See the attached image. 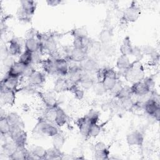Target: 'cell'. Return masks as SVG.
<instances>
[{
    "mask_svg": "<svg viewBox=\"0 0 160 160\" xmlns=\"http://www.w3.org/2000/svg\"><path fill=\"white\" fill-rule=\"evenodd\" d=\"M84 117L91 124L98 122L99 120L100 114L98 111L91 109V110H89V112L86 115H84Z\"/></svg>",
    "mask_w": 160,
    "mask_h": 160,
    "instance_id": "obj_38",
    "label": "cell"
},
{
    "mask_svg": "<svg viewBox=\"0 0 160 160\" xmlns=\"http://www.w3.org/2000/svg\"><path fill=\"white\" fill-rule=\"evenodd\" d=\"M25 50L29 51L31 52H34L39 49H41V44L37 38H27L24 42Z\"/></svg>",
    "mask_w": 160,
    "mask_h": 160,
    "instance_id": "obj_18",
    "label": "cell"
},
{
    "mask_svg": "<svg viewBox=\"0 0 160 160\" xmlns=\"http://www.w3.org/2000/svg\"><path fill=\"white\" fill-rule=\"evenodd\" d=\"M16 91L1 86V100L6 105L13 106L16 100Z\"/></svg>",
    "mask_w": 160,
    "mask_h": 160,
    "instance_id": "obj_8",
    "label": "cell"
},
{
    "mask_svg": "<svg viewBox=\"0 0 160 160\" xmlns=\"http://www.w3.org/2000/svg\"><path fill=\"white\" fill-rule=\"evenodd\" d=\"M122 88V84H121L119 81H118L117 82H116V84L115 86H114V88H113L110 91H111V92L114 94V95L115 96V94H116V93H118V91H119Z\"/></svg>",
    "mask_w": 160,
    "mask_h": 160,
    "instance_id": "obj_49",
    "label": "cell"
},
{
    "mask_svg": "<svg viewBox=\"0 0 160 160\" xmlns=\"http://www.w3.org/2000/svg\"><path fill=\"white\" fill-rule=\"evenodd\" d=\"M131 55H132L134 57L136 58V60H141V58H142L143 54L141 51V48L138 47V46H133L132 47V52H131Z\"/></svg>",
    "mask_w": 160,
    "mask_h": 160,
    "instance_id": "obj_45",
    "label": "cell"
},
{
    "mask_svg": "<svg viewBox=\"0 0 160 160\" xmlns=\"http://www.w3.org/2000/svg\"><path fill=\"white\" fill-rule=\"evenodd\" d=\"M88 51L85 49L72 48L70 53L66 59L79 63L88 56Z\"/></svg>",
    "mask_w": 160,
    "mask_h": 160,
    "instance_id": "obj_11",
    "label": "cell"
},
{
    "mask_svg": "<svg viewBox=\"0 0 160 160\" xmlns=\"http://www.w3.org/2000/svg\"><path fill=\"white\" fill-rule=\"evenodd\" d=\"M132 94L131 92L130 87L129 86H122V88L118 91V93L115 94V98L118 100H123L126 98H131Z\"/></svg>",
    "mask_w": 160,
    "mask_h": 160,
    "instance_id": "obj_34",
    "label": "cell"
},
{
    "mask_svg": "<svg viewBox=\"0 0 160 160\" xmlns=\"http://www.w3.org/2000/svg\"><path fill=\"white\" fill-rule=\"evenodd\" d=\"M70 83L68 79L64 77H59L54 82V90L56 92H61L65 91H68Z\"/></svg>",
    "mask_w": 160,
    "mask_h": 160,
    "instance_id": "obj_19",
    "label": "cell"
},
{
    "mask_svg": "<svg viewBox=\"0 0 160 160\" xmlns=\"http://www.w3.org/2000/svg\"><path fill=\"white\" fill-rule=\"evenodd\" d=\"M102 130V126L98 123L91 124L88 131V138H96L101 132Z\"/></svg>",
    "mask_w": 160,
    "mask_h": 160,
    "instance_id": "obj_39",
    "label": "cell"
},
{
    "mask_svg": "<svg viewBox=\"0 0 160 160\" xmlns=\"http://www.w3.org/2000/svg\"><path fill=\"white\" fill-rule=\"evenodd\" d=\"M29 84L34 86L42 85L46 81V77L44 73L39 71L34 70L33 72L28 78Z\"/></svg>",
    "mask_w": 160,
    "mask_h": 160,
    "instance_id": "obj_16",
    "label": "cell"
},
{
    "mask_svg": "<svg viewBox=\"0 0 160 160\" xmlns=\"http://www.w3.org/2000/svg\"><path fill=\"white\" fill-rule=\"evenodd\" d=\"M17 16L18 18L19 21H24V22H27V21H29V20H31V17L29 16L26 12L25 11L22 9V8L20 6L17 11Z\"/></svg>",
    "mask_w": 160,
    "mask_h": 160,
    "instance_id": "obj_44",
    "label": "cell"
},
{
    "mask_svg": "<svg viewBox=\"0 0 160 160\" xmlns=\"http://www.w3.org/2000/svg\"><path fill=\"white\" fill-rule=\"evenodd\" d=\"M141 13V10L138 4L136 2L132 1L131 4L125 9L122 16L129 22H134L136 21Z\"/></svg>",
    "mask_w": 160,
    "mask_h": 160,
    "instance_id": "obj_3",
    "label": "cell"
},
{
    "mask_svg": "<svg viewBox=\"0 0 160 160\" xmlns=\"http://www.w3.org/2000/svg\"><path fill=\"white\" fill-rule=\"evenodd\" d=\"M131 62L128 56L121 54L117 59L116 67L121 71H125L129 68Z\"/></svg>",
    "mask_w": 160,
    "mask_h": 160,
    "instance_id": "obj_26",
    "label": "cell"
},
{
    "mask_svg": "<svg viewBox=\"0 0 160 160\" xmlns=\"http://www.w3.org/2000/svg\"><path fill=\"white\" fill-rule=\"evenodd\" d=\"M77 126L80 133L84 137L88 138V131L91 126V123L87 120L84 116L77 120Z\"/></svg>",
    "mask_w": 160,
    "mask_h": 160,
    "instance_id": "obj_21",
    "label": "cell"
},
{
    "mask_svg": "<svg viewBox=\"0 0 160 160\" xmlns=\"http://www.w3.org/2000/svg\"><path fill=\"white\" fill-rule=\"evenodd\" d=\"M122 109L126 111H131L134 108V101L132 99L131 97L124 99L123 100H119Z\"/></svg>",
    "mask_w": 160,
    "mask_h": 160,
    "instance_id": "obj_42",
    "label": "cell"
},
{
    "mask_svg": "<svg viewBox=\"0 0 160 160\" xmlns=\"http://www.w3.org/2000/svg\"><path fill=\"white\" fill-rule=\"evenodd\" d=\"M92 89H93L94 93L98 96H102L108 91L104 88L102 82L100 81L94 82Z\"/></svg>",
    "mask_w": 160,
    "mask_h": 160,
    "instance_id": "obj_41",
    "label": "cell"
},
{
    "mask_svg": "<svg viewBox=\"0 0 160 160\" xmlns=\"http://www.w3.org/2000/svg\"><path fill=\"white\" fill-rule=\"evenodd\" d=\"M34 131H35L36 132L41 133L51 138L59 132V129L55 124L47 121L43 118H40V119L38 121L34 129Z\"/></svg>",
    "mask_w": 160,
    "mask_h": 160,
    "instance_id": "obj_2",
    "label": "cell"
},
{
    "mask_svg": "<svg viewBox=\"0 0 160 160\" xmlns=\"http://www.w3.org/2000/svg\"><path fill=\"white\" fill-rule=\"evenodd\" d=\"M8 121L11 125L12 126H24V124L19 117V116L16 112H11L8 115L6 116Z\"/></svg>",
    "mask_w": 160,
    "mask_h": 160,
    "instance_id": "obj_35",
    "label": "cell"
},
{
    "mask_svg": "<svg viewBox=\"0 0 160 160\" xmlns=\"http://www.w3.org/2000/svg\"><path fill=\"white\" fill-rule=\"evenodd\" d=\"M19 82V78L6 75L1 80V86L11 90H17Z\"/></svg>",
    "mask_w": 160,
    "mask_h": 160,
    "instance_id": "obj_17",
    "label": "cell"
},
{
    "mask_svg": "<svg viewBox=\"0 0 160 160\" xmlns=\"http://www.w3.org/2000/svg\"><path fill=\"white\" fill-rule=\"evenodd\" d=\"M85 73L81 78L79 84H80L79 86H81V88L84 90H89L92 88L94 81L92 78L88 76L87 74H85Z\"/></svg>",
    "mask_w": 160,
    "mask_h": 160,
    "instance_id": "obj_32",
    "label": "cell"
},
{
    "mask_svg": "<svg viewBox=\"0 0 160 160\" xmlns=\"http://www.w3.org/2000/svg\"><path fill=\"white\" fill-rule=\"evenodd\" d=\"M65 142V138L63 135L60 132L52 137V145L53 147L57 149L61 150L63 147Z\"/></svg>",
    "mask_w": 160,
    "mask_h": 160,
    "instance_id": "obj_37",
    "label": "cell"
},
{
    "mask_svg": "<svg viewBox=\"0 0 160 160\" xmlns=\"http://www.w3.org/2000/svg\"><path fill=\"white\" fill-rule=\"evenodd\" d=\"M124 72L126 80L132 83L142 81L144 78V72L142 66L138 60L131 62L129 68L124 71Z\"/></svg>",
    "mask_w": 160,
    "mask_h": 160,
    "instance_id": "obj_1",
    "label": "cell"
},
{
    "mask_svg": "<svg viewBox=\"0 0 160 160\" xmlns=\"http://www.w3.org/2000/svg\"><path fill=\"white\" fill-rule=\"evenodd\" d=\"M17 148H18V146L11 140V141L6 142L3 144V146H2V151H3L4 154L7 157H8V158H9L10 156L12 154V153L17 149Z\"/></svg>",
    "mask_w": 160,
    "mask_h": 160,
    "instance_id": "obj_33",
    "label": "cell"
},
{
    "mask_svg": "<svg viewBox=\"0 0 160 160\" xmlns=\"http://www.w3.org/2000/svg\"><path fill=\"white\" fill-rule=\"evenodd\" d=\"M19 61L26 66L31 64L32 61V52L27 50H24L19 56Z\"/></svg>",
    "mask_w": 160,
    "mask_h": 160,
    "instance_id": "obj_36",
    "label": "cell"
},
{
    "mask_svg": "<svg viewBox=\"0 0 160 160\" xmlns=\"http://www.w3.org/2000/svg\"><path fill=\"white\" fill-rule=\"evenodd\" d=\"M22 43L18 38H12L9 41L8 52L10 56H20L22 53Z\"/></svg>",
    "mask_w": 160,
    "mask_h": 160,
    "instance_id": "obj_12",
    "label": "cell"
},
{
    "mask_svg": "<svg viewBox=\"0 0 160 160\" xmlns=\"http://www.w3.org/2000/svg\"><path fill=\"white\" fill-rule=\"evenodd\" d=\"M78 84H70L68 91H70L78 100H81L84 96V90L78 85Z\"/></svg>",
    "mask_w": 160,
    "mask_h": 160,
    "instance_id": "obj_31",
    "label": "cell"
},
{
    "mask_svg": "<svg viewBox=\"0 0 160 160\" xmlns=\"http://www.w3.org/2000/svg\"><path fill=\"white\" fill-rule=\"evenodd\" d=\"M34 70H35V69H34V68L32 64H29V65L26 66L22 77L26 78L28 79V78L30 76V75L33 72V71H34Z\"/></svg>",
    "mask_w": 160,
    "mask_h": 160,
    "instance_id": "obj_46",
    "label": "cell"
},
{
    "mask_svg": "<svg viewBox=\"0 0 160 160\" xmlns=\"http://www.w3.org/2000/svg\"><path fill=\"white\" fill-rule=\"evenodd\" d=\"M36 159H47V150L43 147L38 145H36L32 147L29 151Z\"/></svg>",
    "mask_w": 160,
    "mask_h": 160,
    "instance_id": "obj_27",
    "label": "cell"
},
{
    "mask_svg": "<svg viewBox=\"0 0 160 160\" xmlns=\"http://www.w3.org/2000/svg\"><path fill=\"white\" fill-rule=\"evenodd\" d=\"M143 108L146 114L152 117L155 112L160 108V104L151 99L144 104Z\"/></svg>",
    "mask_w": 160,
    "mask_h": 160,
    "instance_id": "obj_23",
    "label": "cell"
},
{
    "mask_svg": "<svg viewBox=\"0 0 160 160\" xmlns=\"http://www.w3.org/2000/svg\"><path fill=\"white\" fill-rule=\"evenodd\" d=\"M106 68H99L96 71V76L98 79V81L101 82L104 77L105 75V72H106Z\"/></svg>",
    "mask_w": 160,
    "mask_h": 160,
    "instance_id": "obj_48",
    "label": "cell"
},
{
    "mask_svg": "<svg viewBox=\"0 0 160 160\" xmlns=\"http://www.w3.org/2000/svg\"><path fill=\"white\" fill-rule=\"evenodd\" d=\"M57 106L51 107V108H46L44 112H43V118L47 121L55 124V119L56 117L57 113Z\"/></svg>",
    "mask_w": 160,
    "mask_h": 160,
    "instance_id": "obj_25",
    "label": "cell"
},
{
    "mask_svg": "<svg viewBox=\"0 0 160 160\" xmlns=\"http://www.w3.org/2000/svg\"><path fill=\"white\" fill-rule=\"evenodd\" d=\"M80 68L86 73L96 72L98 69V63L92 58L87 56L81 62H79Z\"/></svg>",
    "mask_w": 160,
    "mask_h": 160,
    "instance_id": "obj_5",
    "label": "cell"
},
{
    "mask_svg": "<svg viewBox=\"0 0 160 160\" xmlns=\"http://www.w3.org/2000/svg\"><path fill=\"white\" fill-rule=\"evenodd\" d=\"M63 154L61 150L57 149L52 147L47 150V159H62Z\"/></svg>",
    "mask_w": 160,
    "mask_h": 160,
    "instance_id": "obj_40",
    "label": "cell"
},
{
    "mask_svg": "<svg viewBox=\"0 0 160 160\" xmlns=\"http://www.w3.org/2000/svg\"><path fill=\"white\" fill-rule=\"evenodd\" d=\"M132 45L131 44V39L129 36H126L124 38L121 46H120V52L122 55L129 56L131 55L132 50Z\"/></svg>",
    "mask_w": 160,
    "mask_h": 160,
    "instance_id": "obj_24",
    "label": "cell"
},
{
    "mask_svg": "<svg viewBox=\"0 0 160 160\" xmlns=\"http://www.w3.org/2000/svg\"><path fill=\"white\" fill-rule=\"evenodd\" d=\"M54 59V58H53ZM57 74L62 77L68 76L69 71V64L68 60L64 58H58L54 59Z\"/></svg>",
    "mask_w": 160,
    "mask_h": 160,
    "instance_id": "obj_13",
    "label": "cell"
},
{
    "mask_svg": "<svg viewBox=\"0 0 160 160\" xmlns=\"http://www.w3.org/2000/svg\"><path fill=\"white\" fill-rule=\"evenodd\" d=\"M21 7L25 11V12L30 17H32L36 9L37 3L34 1H21Z\"/></svg>",
    "mask_w": 160,
    "mask_h": 160,
    "instance_id": "obj_20",
    "label": "cell"
},
{
    "mask_svg": "<svg viewBox=\"0 0 160 160\" xmlns=\"http://www.w3.org/2000/svg\"><path fill=\"white\" fill-rule=\"evenodd\" d=\"M118 81L117 73L112 68L106 69L104 77L101 81L107 91H111Z\"/></svg>",
    "mask_w": 160,
    "mask_h": 160,
    "instance_id": "obj_4",
    "label": "cell"
},
{
    "mask_svg": "<svg viewBox=\"0 0 160 160\" xmlns=\"http://www.w3.org/2000/svg\"><path fill=\"white\" fill-rule=\"evenodd\" d=\"M25 67L26 65H24L20 61H15L8 69L6 75L17 78L22 77Z\"/></svg>",
    "mask_w": 160,
    "mask_h": 160,
    "instance_id": "obj_14",
    "label": "cell"
},
{
    "mask_svg": "<svg viewBox=\"0 0 160 160\" xmlns=\"http://www.w3.org/2000/svg\"><path fill=\"white\" fill-rule=\"evenodd\" d=\"M68 120V115L66 112L60 107H57V113L55 119V124L58 127H62L64 126Z\"/></svg>",
    "mask_w": 160,
    "mask_h": 160,
    "instance_id": "obj_22",
    "label": "cell"
},
{
    "mask_svg": "<svg viewBox=\"0 0 160 160\" xmlns=\"http://www.w3.org/2000/svg\"><path fill=\"white\" fill-rule=\"evenodd\" d=\"M142 81L146 83V84L148 86V88H149V89L151 91L153 89V88L155 86V81L152 77H151V76L147 77L146 78H144L142 79Z\"/></svg>",
    "mask_w": 160,
    "mask_h": 160,
    "instance_id": "obj_47",
    "label": "cell"
},
{
    "mask_svg": "<svg viewBox=\"0 0 160 160\" xmlns=\"http://www.w3.org/2000/svg\"><path fill=\"white\" fill-rule=\"evenodd\" d=\"M37 94L45 105L46 108L55 107L57 104V100L55 95L51 92H41L38 91Z\"/></svg>",
    "mask_w": 160,
    "mask_h": 160,
    "instance_id": "obj_9",
    "label": "cell"
},
{
    "mask_svg": "<svg viewBox=\"0 0 160 160\" xmlns=\"http://www.w3.org/2000/svg\"><path fill=\"white\" fill-rule=\"evenodd\" d=\"M112 38V33L109 29H103L99 33V40L102 44H109Z\"/></svg>",
    "mask_w": 160,
    "mask_h": 160,
    "instance_id": "obj_28",
    "label": "cell"
},
{
    "mask_svg": "<svg viewBox=\"0 0 160 160\" xmlns=\"http://www.w3.org/2000/svg\"><path fill=\"white\" fill-rule=\"evenodd\" d=\"M71 33L74 38V37L84 38V37L88 36V31L85 27H80V28H78L74 29H72Z\"/></svg>",
    "mask_w": 160,
    "mask_h": 160,
    "instance_id": "obj_43",
    "label": "cell"
},
{
    "mask_svg": "<svg viewBox=\"0 0 160 160\" xmlns=\"http://www.w3.org/2000/svg\"><path fill=\"white\" fill-rule=\"evenodd\" d=\"M46 3L48 4V6H57L59 4H60L61 3V1L60 0H48L46 1Z\"/></svg>",
    "mask_w": 160,
    "mask_h": 160,
    "instance_id": "obj_50",
    "label": "cell"
},
{
    "mask_svg": "<svg viewBox=\"0 0 160 160\" xmlns=\"http://www.w3.org/2000/svg\"><path fill=\"white\" fill-rule=\"evenodd\" d=\"M130 89L132 95L137 96H142L149 92L151 90L143 81H138L132 83L130 86Z\"/></svg>",
    "mask_w": 160,
    "mask_h": 160,
    "instance_id": "obj_10",
    "label": "cell"
},
{
    "mask_svg": "<svg viewBox=\"0 0 160 160\" xmlns=\"http://www.w3.org/2000/svg\"><path fill=\"white\" fill-rule=\"evenodd\" d=\"M28 152L29 151H28L26 148H17L15 151L10 156L9 159L16 160L26 159Z\"/></svg>",
    "mask_w": 160,
    "mask_h": 160,
    "instance_id": "obj_29",
    "label": "cell"
},
{
    "mask_svg": "<svg viewBox=\"0 0 160 160\" xmlns=\"http://www.w3.org/2000/svg\"><path fill=\"white\" fill-rule=\"evenodd\" d=\"M11 129V125L6 116H1L0 118V132L1 135H9Z\"/></svg>",
    "mask_w": 160,
    "mask_h": 160,
    "instance_id": "obj_30",
    "label": "cell"
},
{
    "mask_svg": "<svg viewBox=\"0 0 160 160\" xmlns=\"http://www.w3.org/2000/svg\"><path fill=\"white\" fill-rule=\"evenodd\" d=\"M144 139L143 134L138 130L132 131L126 136L127 144L130 146H142L144 142Z\"/></svg>",
    "mask_w": 160,
    "mask_h": 160,
    "instance_id": "obj_7",
    "label": "cell"
},
{
    "mask_svg": "<svg viewBox=\"0 0 160 160\" xmlns=\"http://www.w3.org/2000/svg\"><path fill=\"white\" fill-rule=\"evenodd\" d=\"M94 158L96 159H109V150L107 145L103 142H98L94 144Z\"/></svg>",
    "mask_w": 160,
    "mask_h": 160,
    "instance_id": "obj_6",
    "label": "cell"
},
{
    "mask_svg": "<svg viewBox=\"0 0 160 160\" xmlns=\"http://www.w3.org/2000/svg\"><path fill=\"white\" fill-rule=\"evenodd\" d=\"M40 64L44 71L47 74L49 75L57 74L55 60L52 58L42 60Z\"/></svg>",
    "mask_w": 160,
    "mask_h": 160,
    "instance_id": "obj_15",
    "label": "cell"
}]
</instances>
